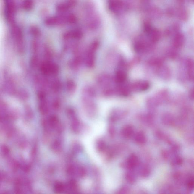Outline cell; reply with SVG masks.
I'll return each mask as SVG.
<instances>
[{
	"label": "cell",
	"mask_w": 194,
	"mask_h": 194,
	"mask_svg": "<svg viewBox=\"0 0 194 194\" xmlns=\"http://www.w3.org/2000/svg\"><path fill=\"white\" fill-rule=\"evenodd\" d=\"M127 180L130 182H134L135 178L134 176L131 174H127L126 175Z\"/></svg>",
	"instance_id": "16"
},
{
	"label": "cell",
	"mask_w": 194,
	"mask_h": 194,
	"mask_svg": "<svg viewBox=\"0 0 194 194\" xmlns=\"http://www.w3.org/2000/svg\"><path fill=\"white\" fill-rule=\"evenodd\" d=\"M99 45V42L95 41L90 46L86 58V64L89 68H92L95 65V53Z\"/></svg>",
	"instance_id": "1"
},
{
	"label": "cell",
	"mask_w": 194,
	"mask_h": 194,
	"mask_svg": "<svg viewBox=\"0 0 194 194\" xmlns=\"http://www.w3.org/2000/svg\"><path fill=\"white\" fill-rule=\"evenodd\" d=\"M45 23L48 26H53L64 24L62 16L48 17L45 20Z\"/></svg>",
	"instance_id": "6"
},
{
	"label": "cell",
	"mask_w": 194,
	"mask_h": 194,
	"mask_svg": "<svg viewBox=\"0 0 194 194\" xmlns=\"http://www.w3.org/2000/svg\"><path fill=\"white\" fill-rule=\"evenodd\" d=\"M138 158L135 155L130 156L127 160L128 167L132 169L135 167L138 163Z\"/></svg>",
	"instance_id": "9"
},
{
	"label": "cell",
	"mask_w": 194,
	"mask_h": 194,
	"mask_svg": "<svg viewBox=\"0 0 194 194\" xmlns=\"http://www.w3.org/2000/svg\"><path fill=\"white\" fill-rule=\"evenodd\" d=\"M174 161V163L176 164V165H179L180 164H181L182 160L180 158L178 157L177 158L175 159Z\"/></svg>",
	"instance_id": "18"
},
{
	"label": "cell",
	"mask_w": 194,
	"mask_h": 194,
	"mask_svg": "<svg viewBox=\"0 0 194 194\" xmlns=\"http://www.w3.org/2000/svg\"><path fill=\"white\" fill-rule=\"evenodd\" d=\"M135 140L137 143L143 144L146 141V137L145 134L142 132H138L136 134Z\"/></svg>",
	"instance_id": "11"
},
{
	"label": "cell",
	"mask_w": 194,
	"mask_h": 194,
	"mask_svg": "<svg viewBox=\"0 0 194 194\" xmlns=\"http://www.w3.org/2000/svg\"><path fill=\"white\" fill-rule=\"evenodd\" d=\"M41 71L44 75H55L58 73L59 68L55 63L46 61L41 64Z\"/></svg>",
	"instance_id": "2"
},
{
	"label": "cell",
	"mask_w": 194,
	"mask_h": 194,
	"mask_svg": "<svg viewBox=\"0 0 194 194\" xmlns=\"http://www.w3.org/2000/svg\"><path fill=\"white\" fill-rule=\"evenodd\" d=\"M67 23L74 24L77 21V18L75 14H69L67 15Z\"/></svg>",
	"instance_id": "13"
},
{
	"label": "cell",
	"mask_w": 194,
	"mask_h": 194,
	"mask_svg": "<svg viewBox=\"0 0 194 194\" xmlns=\"http://www.w3.org/2000/svg\"><path fill=\"white\" fill-rule=\"evenodd\" d=\"M184 41V36L181 34L177 35L175 37L174 40V46L176 48H179L181 46Z\"/></svg>",
	"instance_id": "12"
},
{
	"label": "cell",
	"mask_w": 194,
	"mask_h": 194,
	"mask_svg": "<svg viewBox=\"0 0 194 194\" xmlns=\"http://www.w3.org/2000/svg\"><path fill=\"white\" fill-rule=\"evenodd\" d=\"M108 5L110 10L114 13H121L126 7L124 3L120 0H109Z\"/></svg>",
	"instance_id": "3"
},
{
	"label": "cell",
	"mask_w": 194,
	"mask_h": 194,
	"mask_svg": "<svg viewBox=\"0 0 194 194\" xmlns=\"http://www.w3.org/2000/svg\"><path fill=\"white\" fill-rule=\"evenodd\" d=\"M187 186L190 189L193 188L194 186L193 178H190V180H188V182H187Z\"/></svg>",
	"instance_id": "17"
},
{
	"label": "cell",
	"mask_w": 194,
	"mask_h": 194,
	"mask_svg": "<svg viewBox=\"0 0 194 194\" xmlns=\"http://www.w3.org/2000/svg\"><path fill=\"white\" fill-rule=\"evenodd\" d=\"M133 132V128L130 126L125 127L122 130V134L126 138H130Z\"/></svg>",
	"instance_id": "10"
},
{
	"label": "cell",
	"mask_w": 194,
	"mask_h": 194,
	"mask_svg": "<svg viewBox=\"0 0 194 194\" xmlns=\"http://www.w3.org/2000/svg\"><path fill=\"white\" fill-rule=\"evenodd\" d=\"M127 79V74L122 70H118L116 74L115 80L117 83H122L126 81Z\"/></svg>",
	"instance_id": "8"
},
{
	"label": "cell",
	"mask_w": 194,
	"mask_h": 194,
	"mask_svg": "<svg viewBox=\"0 0 194 194\" xmlns=\"http://www.w3.org/2000/svg\"><path fill=\"white\" fill-rule=\"evenodd\" d=\"M77 3V0H66L64 2L59 4L57 5L56 10L59 13H65L71 8L75 7Z\"/></svg>",
	"instance_id": "4"
},
{
	"label": "cell",
	"mask_w": 194,
	"mask_h": 194,
	"mask_svg": "<svg viewBox=\"0 0 194 194\" xmlns=\"http://www.w3.org/2000/svg\"><path fill=\"white\" fill-rule=\"evenodd\" d=\"M149 172H150V171H149V168L146 166H145V167L143 168L141 170V175L144 177H146L148 176Z\"/></svg>",
	"instance_id": "14"
},
{
	"label": "cell",
	"mask_w": 194,
	"mask_h": 194,
	"mask_svg": "<svg viewBox=\"0 0 194 194\" xmlns=\"http://www.w3.org/2000/svg\"><path fill=\"white\" fill-rule=\"evenodd\" d=\"M133 89L140 91H145L149 87V83L146 81H140L134 83L132 86Z\"/></svg>",
	"instance_id": "7"
},
{
	"label": "cell",
	"mask_w": 194,
	"mask_h": 194,
	"mask_svg": "<svg viewBox=\"0 0 194 194\" xmlns=\"http://www.w3.org/2000/svg\"><path fill=\"white\" fill-rule=\"evenodd\" d=\"M67 85H67V87H68V90H69V91H71V92L73 91L74 89H75V84H74L73 82L70 81H69V82L67 83Z\"/></svg>",
	"instance_id": "15"
},
{
	"label": "cell",
	"mask_w": 194,
	"mask_h": 194,
	"mask_svg": "<svg viewBox=\"0 0 194 194\" xmlns=\"http://www.w3.org/2000/svg\"><path fill=\"white\" fill-rule=\"evenodd\" d=\"M83 32L79 30L76 29L66 32L63 37L66 40L71 38L79 40L83 38Z\"/></svg>",
	"instance_id": "5"
}]
</instances>
